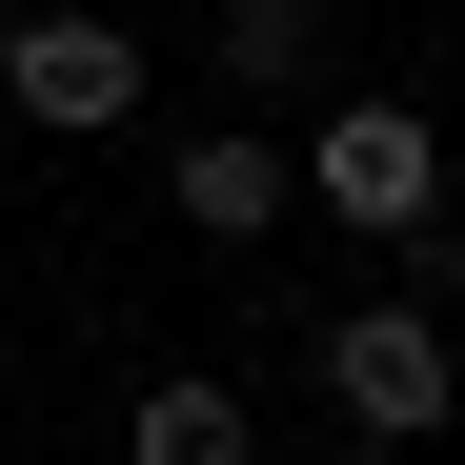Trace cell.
Wrapping results in <instances>:
<instances>
[{
	"label": "cell",
	"instance_id": "1",
	"mask_svg": "<svg viewBox=\"0 0 465 465\" xmlns=\"http://www.w3.org/2000/svg\"><path fill=\"white\" fill-rule=\"evenodd\" d=\"M283 183L324 203L344 243H425V223H445V122L384 102V82H324V122L283 142Z\"/></svg>",
	"mask_w": 465,
	"mask_h": 465
},
{
	"label": "cell",
	"instance_id": "2",
	"mask_svg": "<svg viewBox=\"0 0 465 465\" xmlns=\"http://www.w3.org/2000/svg\"><path fill=\"white\" fill-rule=\"evenodd\" d=\"M0 122H41V142H122V122H142V41L102 21V0H21V21H0Z\"/></svg>",
	"mask_w": 465,
	"mask_h": 465
},
{
	"label": "cell",
	"instance_id": "3",
	"mask_svg": "<svg viewBox=\"0 0 465 465\" xmlns=\"http://www.w3.org/2000/svg\"><path fill=\"white\" fill-rule=\"evenodd\" d=\"M445 303H344V324H324V405L364 425V445H425L445 425Z\"/></svg>",
	"mask_w": 465,
	"mask_h": 465
},
{
	"label": "cell",
	"instance_id": "4",
	"mask_svg": "<svg viewBox=\"0 0 465 465\" xmlns=\"http://www.w3.org/2000/svg\"><path fill=\"white\" fill-rule=\"evenodd\" d=\"M283 203H303V183H283V142H263V122H223V142H163V223H183V243H263Z\"/></svg>",
	"mask_w": 465,
	"mask_h": 465
},
{
	"label": "cell",
	"instance_id": "5",
	"mask_svg": "<svg viewBox=\"0 0 465 465\" xmlns=\"http://www.w3.org/2000/svg\"><path fill=\"white\" fill-rule=\"evenodd\" d=\"M102 465H243V384H223V364H163V384L122 405Z\"/></svg>",
	"mask_w": 465,
	"mask_h": 465
},
{
	"label": "cell",
	"instance_id": "6",
	"mask_svg": "<svg viewBox=\"0 0 465 465\" xmlns=\"http://www.w3.org/2000/svg\"><path fill=\"white\" fill-rule=\"evenodd\" d=\"M223 82H243V102H303V82H324V0H223Z\"/></svg>",
	"mask_w": 465,
	"mask_h": 465
},
{
	"label": "cell",
	"instance_id": "7",
	"mask_svg": "<svg viewBox=\"0 0 465 465\" xmlns=\"http://www.w3.org/2000/svg\"><path fill=\"white\" fill-rule=\"evenodd\" d=\"M445 425H465V364H445Z\"/></svg>",
	"mask_w": 465,
	"mask_h": 465
}]
</instances>
